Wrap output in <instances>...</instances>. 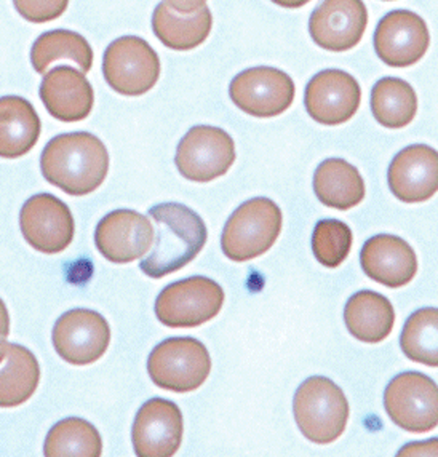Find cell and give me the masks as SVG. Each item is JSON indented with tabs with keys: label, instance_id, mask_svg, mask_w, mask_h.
I'll return each instance as SVG.
<instances>
[{
	"label": "cell",
	"instance_id": "1",
	"mask_svg": "<svg viewBox=\"0 0 438 457\" xmlns=\"http://www.w3.org/2000/svg\"><path fill=\"white\" fill-rule=\"evenodd\" d=\"M42 175L70 195L92 194L104 183L109 153L100 137L88 131L58 135L40 155Z\"/></svg>",
	"mask_w": 438,
	"mask_h": 457
},
{
	"label": "cell",
	"instance_id": "2",
	"mask_svg": "<svg viewBox=\"0 0 438 457\" xmlns=\"http://www.w3.org/2000/svg\"><path fill=\"white\" fill-rule=\"evenodd\" d=\"M149 216L157 222V240L139 269L151 278H161L183 269L207 244L205 222L187 206L161 204L149 210Z\"/></svg>",
	"mask_w": 438,
	"mask_h": 457
},
{
	"label": "cell",
	"instance_id": "3",
	"mask_svg": "<svg viewBox=\"0 0 438 457\" xmlns=\"http://www.w3.org/2000/svg\"><path fill=\"white\" fill-rule=\"evenodd\" d=\"M293 414L309 442L330 445L344 434L351 410L339 386L328 378L312 376L296 390Z\"/></svg>",
	"mask_w": 438,
	"mask_h": 457
},
{
	"label": "cell",
	"instance_id": "4",
	"mask_svg": "<svg viewBox=\"0 0 438 457\" xmlns=\"http://www.w3.org/2000/svg\"><path fill=\"white\" fill-rule=\"evenodd\" d=\"M284 226V214L274 200H248L229 216L221 236V248L236 262L260 258L277 242Z\"/></svg>",
	"mask_w": 438,
	"mask_h": 457
},
{
	"label": "cell",
	"instance_id": "5",
	"mask_svg": "<svg viewBox=\"0 0 438 457\" xmlns=\"http://www.w3.org/2000/svg\"><path fill=\"white\" fill-rule=\"evenodd\" d=\"M147 373L157 387L187 394L207 381L211 373V357L205 344L195 337H169L151 352Z\"/></svg>",
	"mask_w": 438,
	"mask_h": 457
},
{
	"label": "cell",
	"instance_id": "6",
	"mask_svg": "<svg viewBox=\"0 0 438 457\" xmlns=\"http://www.w3.org/2000/svg\"><path fill=\"white\" fill-rule=\"evenodd\" d=\"M224 305V290L208 277L171 283L155 301V315L169 328H197L215 319Z\"/></svg>",
	"mask_w": 438,
	"mask_h": 457
},
{
	"label": "cell",
	"instance_id": "7",
	"mask_svg": "<svg viewBox=\"0 0 438 457\" xmlns=\"http://www.w3.org/2000/svg\"><path fill=\"white\" fill-rule=\"evenodd\" d=\"M103 76L114 92L123 96H141L157 84L161 60L145 38L125 36L106 48Z\"/></svg>",
	"mask_w": 438,
	"mask_h": 457
},
{
	"label": "cell",
	"instance_id": "8",
	"mask_svg": "<svg viewBox=\"0 0 438 457\" xmlns=\"http://www.w3.org/2000/svg\"><path fill=\"white\" fill-rule=\"evenodd\" d=\"M385 412L409 434H427L438 426V386L417 371L395 376L384 392Z\"/></svg>",
	"mask_w": 438,
	"mask_h": 457
},
{
	"label": "cell",
	"instance_id": "9",
	"mask_svg": "<svg viewBox=\"0 0 438 457\" xmlns=\"http://www.w3.org/2000/svg\"><path fill=\"white\" fill-rule=\"evenodd\" d=\"M236 162V145L227 131L210 125L193 127L179 141L178 171L189 181L210 183L226 175Z\"/></svg>",
	"mask_w": 438,
	"mask_h": 457
},
{
	"label": "cell",
	"instance_id": "10",
	"mask_svg": "<svg viewBox=\"0 0 438 457\" xmlns=\"http://www.w3.org/2000/svg\"><path fill=\"white\" fill-rule=\"evenodd\" d=\"M296 87L292 77L280 69L258 66L232 79L229 96L245 114L261 119L277 117L292 106Z\"/></svg>",
	"mask_w": 438,
	"mask_h": 457
},
{
	"label": "cell",
	"instance_id": "11",
	"mask_svg": "<svg viewBox=\"0 0 438 457\" xmlns=\"http://www.w3.org/2000/svg\"><path fill=\"white\" fill-rule=\"evenodd\" d=\"M54 351L70 365H92L100 360L111 343L106 319L92 309H72L54 323Z\"/></svg>",
	"mask_w": 438,
	"mask_h": 457
},
{
	"label": "cell",
	"instance_id": "12",
	"mask_svg": "<svg viewBox=\"0 0 438 457\" xmlns=\"http://www.w3.org/2000/svg\"><path fill=\"white\" fill-rule=\"evenodd\" d=\"M20 228L24 240L36 252L58 254L74 238V216L70 206L52 194H37L26 200L20 213Z\"/></svg>",
	"mask_w": 438,
	"mask_h": 457
},
{
	"label": "cell",
	"instance_id": "13",
	"mask_svg": "<svg viewBox=\"0 0 438 457\" xmlns=\"http://www.w3.org/2000/svg\"><path fill=\"white\" fill-rule=\"evenodd\" d=\"M185 434L179 406L165 398H153L139 408L131 440L136 456L171 457L177 454Z\"/></svg>",
	"mask_w": 438,
	"mask_h": 457
},
{
	"label": "cell",
	"instance_id": "14",
	"mask_svg": "<svg viewBox=\"0 0 438 457\" xmlns=\"http://www.w3.org/2000/svg\"><path fill=\"white\" fill-rule=\"evenodd\" d=\"M360 85L341 69H326L309 80L304 93L308 114L326 127L351 120L360 107Z\"/></svg>",
	"mask_w": 438,
	"mask_h": 457
},
{
	"label": "cell",
	"instance_id": "15",
	"mask_svg": "<svg viewBox=\"0 0 438 457\" xmlns=\"http://www.w3.org/2000/svg\"><path fill=\"white\" fill-rule=\"evenodd\" d=\"M95 245L109 262L128 264L153 248L154 226L135 210H116L98 222Z\"/></svg>",
	"mask_w": 438,
	"mask_h": 457
},
{
	"label": "cell",
	"instance_id": "16",
	"mask_svg": "<svg viewBox=\"0 0 438 457\" xmlns=\"http://www.w3.org/2000/svg\"><path fill=\"white\" fill-rule=\"evenodd\" d=\"M431 46V34L421 16L409 10H393L377 24L376 54L391 68H408L423 58Z\"/></svg>",
	"mask_w": 438,
	"mask_h": 457
},
{
	"label": "cell",
	"instance_id": "17",
	"mask_svg": "<svg viewBox=\"0 0 438 457\" xmlns=\"http://www.w3.org/2000/svg\"><path fill=\"white\" fill-rule=\"evenodd\" d=\"M213 26V16L207 2H161L153 15V31L163 46L178 52H187L207 40Z\"/></svg>",
	"mask_w": 438,
	"mask_h": 457
},
{
	"label": "cell",
	"instance_id": "18",
	"mask_svg": "<svg viewBox=\"0 0 438 457\" xmlns=\"http://www.w3.org/2000/svg\"><path fill=\"white\" fill-rule=\"evenodd\" d=\"M368 12L360 0H326L312 12L309 32L317 46L328 52H347L360 42Z\"/></svg>",
	"mask_w": 438,
	"mask_h": 457
},
{
	"label": "cell",
	"instance_id": "19",
	"mask_svg": "<svg viewBox=\"0 0 438 457\" xmlns=\"http://www.w3.org/2000/svg\"><path fill=\"white\" fill-rule=\"evenodd\" d=\"M389 189L403 204H421L438 191V153L426 145H408L387 171Z\"/></svg>",
	"mask_w": 438,
	"mask_h": 457
},
{
	"label": "cell",
	"instance_id": "20",
	"mask_svg": "<svg viewBox=\"0 0 438 457\" xmlns=\"http://www.w3.org/2000/svg\"><path fill=\"white\" fill-rule=\"evenodd\" d=\"M40 99L48 114L60 122H80L92 112L95 93L84 72L58 66L44 76Z\"/></svg>",
	"mask_w": 438,
	"mask_h": 457
},
{
	"label": "cell",
	"instance_id": "21",
	"mask_svg": "<svg viewBox=\"0 0 438 457\" xmlns=\"http://www.w3.org/2000/svg\"><path fill=\"white\" fill-rule=\"evenodd\" d=\"M360 264L371 280L387 288L405 287L417 272V258L411 245L391 234H379L365 242Z\"/></svg>",
	"mask_w": 438,
	"mask_h": 457
},
{
	"label": "cell",
	"instance_id": "22",
	"mask_svg": "<svg viewBox=\"0 0 438 457\" xmlns=\"http://www.w3.org/2000/svg\"><path fill=\"white\" fill-rule=\"evenodd\" d=\"M40 382L36 355L20 344L0 345V406L15 408L28 402Z\"/></svg>",
	"mask_w": 438,
	"mask_h": 457
},
{
	"label": "cell",
	"instance_id": "23",
	"mask_svg": "<svg viewBox=\"0 0 438 457\" xmlns=\"http://www.w3.org/2000/svg\"><path fill=\"white\" fill-rule=\"evenodd\" d=\"M42 122L28 99L0 98V155L18 159L29 153L39 141Z\"/></svg>",
	"mask_w": 438,
	"mask_h": 457
},
{
	"label": "cell",
	"instance_id": "24",
	"mask_svg": "<svg viewBox=\"0 0 438 457\" xmlns=\"http://www.w3.org/2000/svg\"><path fill=\"white\" fill-rule=\"evenodd\" d=\"M344 321L349 333L365 344H379L391 335L395 311L387 297L375 291H359L347 301Z\"/></svg>",
	"mask_w": 438,
	"mask_h": 457
},
{
	"label": "cell",
	"instance_id": "25",
	"mask_svg": "<svg viewBox=\"0 0 438 457\" xmlns=\"http://www.w3.org/2000/svg\"><path fill=\"white\" fill-rule=\"evenodd\" d=\"M314 192L323 205L346 212L365 198V181L349 162L328 159L317 167Z\"/></svg>",
	"mask_w": 438,
	"mask_h": 457
},
{
	"label": "cell",
	"instance_id": "26",
	"mask_svg": "<svg viewBox=\"0 0 438 457\" xmlns=\"http://www.w3.org/2000/svg\"><path fill=\"white\" fill-rule=\"evenodd\" d=\"M371 111L385 129H403L417 112V96L413 87L399 77L377 80L371 92Z\"/></svg>",
	"mask_w": 438,
	"mask_h": 457
},
{
	"label": "cell",
	"instance_id": "27",
	"mask_svg": "<svg viewBox=\"0 0 438 457\" xmlns=\"http://www.w3.org/2000/svg\"><path fill=\"white\" fill-rule=\"evenodd\" d=\"M60 60L76 62L80 72L87 74L93 64L92 46L80 34L68 29H54L37 37L31 50V62L36 72L45 76L50 64Z\"/></svg>",
	"mask_w": 438,
	"mask_h": 457
},
{
	"label": "cell",
	"instance_id": "28",
	"mask_svg": "<svg viewBox=\"0 0 438 457\" xmlns=\"http://www.w3.org/2000/svg\"><path fill=\"white\" fill-rule=\"evenodd\" d=\"M103 440L96 427L80 418H68L54 424L46 435V457H100Z\"/></svg>",
	"mask_w": 438,
	"mask_h": 457
},
{
	"label": "cell",
	"instance_id": "29",
	"mask_svg": "<svg viewBox=\"0 0 438 457\" xmlns=\"http://www.w3.org/2000/svg\"><path fill=\"white\" fill-rule=\"evenodd\" d=\"M400 347L411 361L438 368L437 307H424L411 313L400 336Z\"/></svg>",
	"mask_w": 438,
	"mask_h": 457
},
{
	"label": "cell",
	"instance_id": "30",
	"mask_svg": "<svg viewBox=\"0 0 438 457\" xmlns=\"http://www.w3.org/2000/svg\"><path fill=\"white\" fill-rule=\"evenodd\" d=\"M352 230L339 220L317 222L312 234V250L316 260L325 267H339L346 261L352 248Z\"/></svg>",
	"mask_w": 438,
	"mask_h": 457
},
{
	"label": "cell",
	"instance_id": "31",
	"mask_svg": "<svg viewBox=\"0 0 438 457\" xmlns=\"http://www.w3.org/2000/svg\"><path fill=\"white\" fill-rule=\"evenodd\" d=\"M13 5L28 21L44 23L62 16L68 2H15Z\"/></svg>",
	"mask_w": 438,
	"mask_h": 457
},
{
	"label": "cell",
	"instance_id": "32",
	"mask_svg": "<svg viewBox=\"0 0 438 457\" xmlns=\"http://www.w3.org/2000/svg\"><path fill=\"white\" fill-rule=\"evenodd\" d=\"M397 456H438V438L427 442L409 443L397 453Z\"/></svg>",
	"mask_w": 438,
	"mask_h": 457
}]
</instances>
